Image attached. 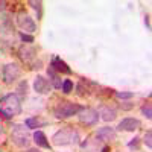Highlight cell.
<instances>
[{"instance_id":"cell-1","label":"cell","mask_w":152,"mask_h":152,"mask_svg":"<svg viewBox=\"0 0 152 152\" xmlns=\"http://www.w3.org/2000/svg\"><path fill=\"white\" fill-rule=\"evenodd\" d=\"M21 113V100L17 94H6L0 100V116L5 119H12Z\"/></svg>"},{"instance_id":"cell-2","label":"cell","mask_w":152,"mask_h":152,"mask_svg":"<svg viewBox=\"0 0 152 152\" xmlns=\"http://www.w3.org/2000/svg\"><path fill=\"white\" fill-rule=\"evenodd\" d=\"M52 142L55 146H69V145H76L79 143V134L72 126H66L56 131L52 137Z\"/></svg>"},{"instance_id":"cell-3","label":"cell","mask_w":152,"mask_h":152,"mask_svg":"<svg viewBox=\"0 0 152 152\" xmlns=\"http://www.w3.org/2000/svg\"><path fill=\"white\" fill-rule=\"evenodd\" d=\"M11 140L18 148H28L29 143H31L29 128L24 125H14L11 129Z\"/></svg>"},{"instance_id":"cell-4","label":"cell","mask_w":152,"mask_h":152,"mask_svg":"<svg viewBox=\"0 0 152 152\" xmlns=\"http://www.w3.org/2000/svg\"><path fill=\"white\" fill-rule=\"evenodd\" d=\"M84 107H81L79 104H73V102H69V100H61V102L55 107L53 110V114L56 119H67V117H72V116H76Z\"/></svg>"},{"instance_id":"cell-5","label":"cell","mask_w":152,"mask_h":152,"mask_svg":"<svg viewBox=\"0 0 152 152\" xmlns=\"http://www.w3.org/2000/svg\"><path fill=\"white\" fill-rule=\"evenodd\" d=\"M21 75V70L20 67L15 64V62H9V64H6L2 70V79L5 84L11 85L12 82H15Z\"/></svg>"},{"instance_id":"cell-6","label":"cell","mask_w":152,"mask_h":152,"mask_svg":"<svg viewBox=\"0 0 152 152\" xmlns=\"http://www.w3.org/2000/svg\"><path fill=\"white\" fill-rule=\"evenodd\" d=\"M17 24H18V28H20L21 31H24V34L29 32V34L32 35V34L37 31V24H35L34 18H32L31 15H28V14H20V15L17 17Z\"/></svg>"},{"instance_id":"cell-7","label":"cell","mask_w":152,"mask_h":152,"mask_svg":"<svg viewBox=\"0 0 152 152\" xmlns=\"http://www.w3.org/2000/svg\"><path fill=\"white\" fill-rule=\"evenodd\" d=\"M78 114H79V120H81L82 123L88 125V126L96 125L97 120H99V114H97V111L93 110V108H82Z\"/></svg>"},{"instance_id":"cell-8","label":"cell","mask_w":152,"mask_h":152,"mask_svg":"<svg viewBox=\"0 0 152 152\" xmlns=\"http://www.w3.org/2000/svg\"><path fill=\"white\" fill-rule=\"evenodd\" d=\"M140 125H142L140 120L135 119V117H125V119H122V122L119 123L117 129H119V131L134 132V131H137L138 128H140Z\"/></svg>"},{"instance_id":"cell-9","label":"cell","mask_w":152,"mask_h":152,"mask_svg":"<svg viewBox=\"0 0 152 152\" xmlns=\"http://www.w3.org/2000/svg\"><path fill=\"white\" fill-rule=\"evenodd\" d=\"M34 90L37 93H40V94H47V93H50V90H52V84H50L49 79H46L44 76L38 75L35 78V81H34Z\"/></svg>"},{"instance_id":"cell-10","label":"cell","mask_w":152,"mask_h":152,"mask_svg":"<svg viewBox=\"0 0 152 152\" xmlns=\"http://www.w3.org/2000/svg\"><path fill=\"white\" fill-rule=\"evenodd\" d=\"M50 67H52L56 73H62V75H72V69L69 67V64L64 61V59H61L59 56H53L52 58V62H50Z\"/></svg>"},{"instance_id":"cell-11","label":"cell","mask_w":152,"mask_h":152,"mask_svg":"<svg viewBox=\"0 0 152 152\" xmlns=\"http://www.w3.org/2000/svg\"><path fill=\"white\" fill-rule=\"evenodd\" d=\"M96 137L99 138L100 142H113V140H116L117 132H116V129H114V128L105 126V128H100V129H97Z\"/></svg>"},{"instance_id":"cell-12","label":"cell","mask_w":152,"mask_h":152,"mask_svg":"<svg viewBox=\"0 0 152 152\" xmlns=\"http://www.w3.org/2000/svg\"><path fill=\"white\" fill-rule=\"evenodd\" d=\"M18 56L23 62H31L35 56H37V50L29 46V44H23L20 49H18Z\"/></svg>"},{"instance_id":"cell-13","label":"cell","mask_w":152,"mask_h":152,"mask_svg":"<svg viewBox=\"0 0 152 152\" xmlns=\"http://www.w3.org/2000/svg\"><path fill=\"white\" fill-rule=\"evenodd\" d=\"M94 87H97L94 82L88 81V79H85V78H81L78 87H76V90H78V94H79V96H90Z\"/></svg>"},{"instance_id":"cell-14","label":"cell","mask_w":152,"mask_h":152,"mask_svg":"<svg viewBox=\"0 0 152 152\" xmlns=\"http://www.w3.org/2000/svg\"><path fill=\"white\" fill-rule=\"evenodd\" d=\"M97 114L100 116V119L105 120V122H113L114 119L117 117L116 110H114V108H110V107H105V105H102V107L99 108Z\"/></svg>"},{"instance_id":"cell-15","label":"cell","mask_w":152,"mask_h":152,"mask_svg":"<svg viewBox=\"0 0 152 152\" xmlns=\"http://www.w3.org/2000/svg\"><path fill=\"white\" fill-rule=\"evenodd\" d=\"M34 142L37 146H40V148H44V149H52V145L49 143L47 140V135L43 132V131H35L34 132Z\"/></svg>"},{"instance_id":"cell-16","label":"cell","mask_w":152,"mask_h":152,"mask_svg":"<svg viewBox=\"0 0 152 152\" xmlns=\"http://www.w3.org/2000/svg\"><path fill=\"white\" fill-rule=\"evenodd\" d=\"M47 76H49V82L52 84L53 88H61V85H62L61 78H59V75H58L52 67H49V69H47Z\"/></svg>"},{"instance_id":"cell-17","label":"cell","mask_w":152,"mask_h":152,"mask_svg":"<svg viewBox=\"0 0 152 152\" xmlns=\"http://www.w3.org/2000/svg\"><path fill=\"white\" fill-rule=\"evenodd\" d=\"M24 125H26L29 129H34V128H41V126L44 125V122L40 120L38 117H28L26 120H24Z\"/></svg>"},{"instance_id":"cell-18","label":"cell","mask_w":152,"mask_h":152,"mask_svg":"<svg viewBox=\"0 0 152 152\" xmlns=\"http://www.w3.org/2000/svg\"><path fill=\"white\" fill-rule=\"evenodd\" d=\"M61 88H62V93L69 94V93H72V91H73V82H72L70 79H66L64 82H62Z\"/></svg>"},{"instance_id":"cell-19","label":"cell","mask_w":152,"mask_h":152,"mask_svg":"<svg viewBox=\"0 0 152 152\" xmlns=\"http://www.w3.org/2000/svg\"><path fill=\"white\" fill-rule=\"evenodd\" d=\"M142 113H143V116L146 117V119H152V107H151V104H145L143 107H142Z\"/></svg>"},{"instance_id":"cell-20","label":"cell","mask_w":152,"mask_h":152,"mask_svg":"<svg viewBox=\"0 0 152 152\" xmlns=\"http://www.w3.org/2000/svg\"><path fill=\"white\" fill-rule=\"evenodd\" d=\"M26 90H28V82H26V81H21L20 85H18V88H17V93H18L21 97H24V96H26ZM18 94H17V96H18Z\"/></svg>"},{"instance_id":"cell-21","label":"cell","mask_w":152,"mask_h":152,"mask_svg":"<svg viewBox=\"0 0 152 152\" xmlns=\"http://www.w3.org/2000/svg\"><path fill=\"white\" fill-rule=\"evenodd\" d=\"M116 94V97L117 99H131V97H134V93H131V91H116L114 93Z\"/></svg>"},{"instance_id":"cell-22","label":"cell","mask_w":152,"mask_h":152,"mask_svg":"<svg viewBox=\"0 0 152 152\" xmlns=\"http://www.w3.org/2000/svg\"><path fill=\"white\" fill-rule=\"evenodd\" d=\"M29 5L35 9V11H38V18H40L41 17V2H40V0H37V2H35V0H31V2H29Z\"/></svg>"},{"instance_id":"cell-23","label":"cell","mask_w":152,"mask_h":152,"mask_svg":"<svg viewBox=\"0 0 152 152\" xmlns=\"http://www.w3.org/2000/svg\"><path fill=\"white\" fill-rule=\"evenodd\" d=\"M145 145L148 146V149H152V132L151 131H148L146 134H145Z\"/></svg>"},{"instance_id":"cell-24","label":"cell","mask_w":152,"mask_h":152,"mask_svg":"<svg viewBox=\"0 0 152 152\" xmlns=\"http://www.w3.org/2000/svg\"><path fill=\"white\" fill-rule=\"evenodd\" d=\"M20 38H21V41H24V43H34V35H29V34L21 32V34H20Z\"/></svg>"},{"instance_id":"cell-25","label":"cell","mask_w":152,"mask_h":152,"mask_svg":"<svg viewBox=\"0 0 152 152\" xmlns=\"http://www.w3.org/2000/svg\"><path fill=\"white\" fill-rule=\"evenodd\" d=\"M138 140H140V138L135 137L132 142H129V143H128V146H129V148H137V146H138Z\"/></svg>"},{"instance_id":"cell-26","label":"cell","mask_w":152,"mask_h":152,"mask_svg":"<svg viewBox=\"0 0 152 152\" xmlns=\"http://www.w3.org/2000/svg\"><path fill=\"white\" fill-rule=\"evenodd\" d=\"M145 23H146V28H148V29H151V23H149V15H146V17H145Z\"/></svg>"},{"instance_id":"cell-27","label":"cell","mask_w":152,"mask_h":152,"mask_svg":"<svg viewBox=\"0 0 152 152\" xmlns=\"http://www.w3.org/2000/svg\"><path fill=\"white\" fill-rule=\"evenodd\" d=\"M5 8H6V3L5 2H0V11H3Z\"/></svg>"},{"instance_id":"cell-28","label":"cell","mask_w":152,"mask_h":152,"mask_svg":"<svg viewBox=\"0 0 152 152\" xmlns=\"http://www.w3.org/2000/svg\"><path fill=\"white\" fill-rule=\"evenodd\" d=\"M28 152H41V151H38V149H28Z\"/></svg>"},{"instance_id":"cell-29","label":"cell","mask_w":152,"mask_h":152,"mask_svg":"<svg viewBox=\"0 0 152 152\" xmlns=\"http://www.w3.org/2000/svg\"><path fill=\"white\" fill-rule=\"evenodd\" d=\"M3 131V126H2V122H0V132Z\"/></svg>"}]
</instances>
